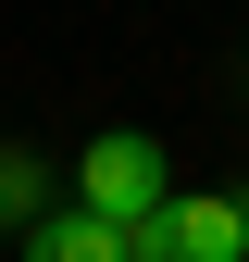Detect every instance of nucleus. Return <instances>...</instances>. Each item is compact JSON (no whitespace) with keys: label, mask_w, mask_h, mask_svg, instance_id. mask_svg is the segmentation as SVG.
Segmentation results:
<instances>
[{"label":"nucleus","mask_w":249,"mask_h":262,"mask_svg":"<svg viewBox=\"0 0 249 262\" xmlns=\"http://www.w3.org/2000/svg\"><path fill=\"white\" fill-rule=\"evenodd\" d=\"M75 200L100 212V225H124V237H137V225L175 200V175H162V138H150V125H112V138H87V162H75Z\"/></svg>","instance_id":"obj_1"},{"label":"nucleus","mask_w":249,"mask_h":262,"mask_svg":"<svg viewBox=\"0 0 249 262\" xmlns=\"http://www.w3.org/2000/svg\"><path fill=\"white\" fill-rule=\"evenodd\" d=\"M124 262H249V200H225V187L187 200V187H175V200L124 237Z\"/></svg>","instance_id":"obj_2"},{"label":"nucleus","mask_w":249,"mask_h":262,"mask_svg":"<svg viewBox=\"0 0 249 262\" xmlns=\"http://www.w3.org/2000/svg\"><path fill=\"white\" fill-rule=\"evenodd\" d=\"M25 262H124V225H100L87 200H62V212L25 225Z\"/></svg>","instance_id":"obj_3"},{"label":"nucleus","mask_w":249,"mask_h":262,"mask_svg":"<svg viewBox=\"0 0 249 262\" xmlns=\"http://www.w3.org/2000/svg\"><path fill=\"white\" fill-rule=\"evenodd\" d=\"M38 212H62V200H50V162L0 150V225H38Z\"/></svg>","instance_id":"obj_4"},{"label":"nucleus","mask_w":249,"mask_h":262,"mask_svg":"<svg viewBox=\"0 0 249 262\" xmlns=\"http://www.w3.org/2000/svg\"><path fill=\"white\" fill-rule=\"evenodd\" d=\"M0 150H13V138H0Z\"/></svg>","instance_id":"obj_5"}]
</instances>
